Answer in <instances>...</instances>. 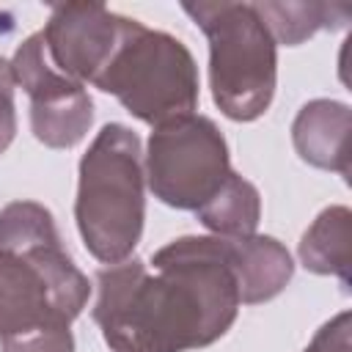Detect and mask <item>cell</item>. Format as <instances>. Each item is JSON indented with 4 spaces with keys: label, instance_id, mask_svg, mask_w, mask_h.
<instances>
[{
    "label": "cell",
    "instance_id": "cell-5",
    "mask_svg": "<svg viewBox=\"0 0 352 352\" xmlns=\"http://www.w3.org/2000/svg\"><path fill=\"white\" fill-rule=\"evenodd\" d=\"M94 85L151 126L198 107V66L190 50L170 33L129 16H124L118 44Z\"/></svg>",
    "mask_w": 352,
    "mask_h": 352
},
{
    "label": "cell",
    "instance_id": "cell-7",
    "mask_svg": "<svg viewBox=\"0 0 352 352\" xmlns=\"http://www.w3.org/2000/svg\"><path fill=\"white\" fill-rule=\"evenodd\" d=\"M11 72L16 85L30 96V129L38 143L50 148H72L88 135L94 102L82 82L66 77L50 60L41 30L16 47Z\"/></svg>",
    "mask_w": 352,
    "mask_h": 352
},
{
    "label": "cell",
    "instance_id": "cell-6",
    "mask_svg": "<svg viewBox=\"0 0 352 352\" xmlns=\"http://www.w3.org/2000/svg\"><path fill=\"white\" fill-rule=\"evenodd\" d=\"M231 176L228 146L206 116H179L154 126L146 179L162 204L198 212Z\"/></svg>",
    "mask_w": 352,
    "mask_h": 352
},
{
    "label": "cell",
    "instance_id": "cell-1",
    "mask_svg": "<svg viewBox=\"0 0 352 352\" xmlns=\"http://www.w3.org/2000/svg\"><path fill=\"white\" fill-rule=\"evenodd\" d=\"M96 275L94 322L113 352H190L214 344L239 314L228 239L179 236Z\"/></svg>",
    "mask_w": 352,
    "mask_h": 352
},
{
    "label": "cell",
    "instance_id": "cell-10",
    "mask_svg": "<svg viewBox=\"0 0 352 352\" xmlns=\"http://www.w3.org/2000/svg\"><path fill=\"white\" fill-rule=\"evenodd\" d=\"M228 256H231L239 300L248 305L278 297L294 275L292 256L275 236L250 234V236L228 239Z\"/></svg>",
    "mask_w": 352,
    "mask_h": 352
},
{
    "label": "cell",
    "instance_id": "cell-14",
    "mask_svg": "<svg viewBox=\"0 0 352 352\" xmlns=\"http://www.w3.org/2000/svg\"><path fill=\"white\" fill-rule=\"evenodd\" d=\"M3 352H74V338L66 324L41 327L14 338H0Z\"/></svg>",
    "mask_w": 352,
    "mask_h": 352
},
{
    "label": "cell",
    "instance_id": "cell-11",
    "mask_svg": "<svg viewBox=\"0 0 352 352\" xmlns=\"http://www.w3.org/2000/svg\"><path fill=\"white\" fill-rule=\"evenodd\" d=\"M300 261L316 275H336L341 286H349L352 261V212L346 206H327L308 226L300 239Z\"/></svg>",
    "mask_w": 352,
    "mask_h": 352
},
{
    "label": "cell",
    "instance_id": "cell-3",
    "mask_svg": "<svg viewBox=\"0 0 352 352\" xmlns=\"http://www.w3.org/2000/svg\"><path fill=\"white\" fill-rule=\"evenodd\" d=\"M146 170L138 135L104 124L80 160L74 220L85 250L113 267L132 256L146 220Z\"/></svg>",
    "mask_w": 352,
    "mask_h": 352
},
{
    "label": "cell",
    "instance_id": "cell-2",
    "mask_svg": "<svg viewBox=\"0 0 352 352\" xmlns=\"http://www.w3.org/2000/svg\"><path fill=\"white\" fill-rule=\"evenodd\" d=\"M91 297L63 250L50 209L14 201L0 209V338L72 324Z\"/></svg>",
    "mask_w": 352,
    "mask_h": 352
},
{
    "label": "cell",
    "instance_id": "cell-9",
    "mask_svg": "<svg viewBox=\"0 0 352 352\" xmlns=\"http://www.w3.org/2000/svg\"><path fill=\"white\" fill-rule=\"evenodd\" d=\"M349 107L336 99H314L300 107L292 124L297 154L322 170L349 176Z\"/></svg>",
    "mask_w": 352,
    "mask_h": 352
},
{
    "label": "cell",
    "instance_id": "cell-12",
    "mask_svg": "<svg viewBox=\"0 0 352 352\" xmlns=\"http://www.w3.org/2000/svg\"><path fill=\"white\" fill-rule=\"evenodd\" d=\"M195 214L214 236L239 239V236L256 234V226L261 217V198L248 179L231 170L226 184Z\"/></svg>",
    "mask_w": 352,
    "mask_h": 352
},
{
    "label": "cell",
    "instance_id": "cell-13",
    "mask_svg": "<svg viewBox=\"0 0 352 352\" xmlns=\"http://www.w3.org/2000/svg\"><path fill=\"white\" fill-rule=\"evenodd\" d=\"M258 16L264 19L267 30L272 33L275 44L297 47L311 38L319 28H341L349 16L346 6H327V3H253Z\"/></svg>",
    "mask_w": 352,
    "mask_h": 352
},
{
    "label": "cell",
    "instance_id": "cell-16",
    "mask_svg": "<svg viewBox=\"0 0 352 352\" xmlns=\"http://www.w3.org/2000/svg\"><path fill=\"white\" fill-rule=\"evenodd\" d=\"M14 72L11 60L0 55V154L11 146L16 135V107H14Z\"/></svg>",
    "mask_w": 352,
    "mask_h": 352
},
{
    "label": "cell",
    "instance_id": "cell-8",
    "mask_svg": "<svg viewBox=\"0 0 352 352\" xmlns=\"http://www.w3.org/2000/svg\"><path fill=\"white\" fill-rule=\"evenodd\" d=\"M124 16L102 3H58L41 30L50 60L77 82H94L110 60Z\"/></svg>",
    "mask_w": 352,
    "mask_h": 352
},
{
    "label": "cell",
    "instance_id": "cell-15",
    "mask_svg": "<svg viewBox=\"0 0 352 352\" xmlns=\"http://www.w3.org/2000/svg\"><path fill=\"white\" fill-rule=\"evenodd\" d=\"M349 349H352V316L349 311H341L316 330V336L302 352H349Z\"/></svg>",
    "mask_w": 352,
    "mask_h": 352
},
{
    "label": "cell",
    "instance_id": "cell-4",
    "mask_svg": "<svg viewBox=\"0 0 352 352\" xmlns=\"http://www.w3.org/2000/svg\"><path fill=\"white\" fill-rule=\"evenodd\" d=\"M209 41L212 99L231 121L267 113L278 82V44L253 3H182Z\"/></svg>",
    "mask_w": 352,
    "mask_h": 352
}]
</instances>
